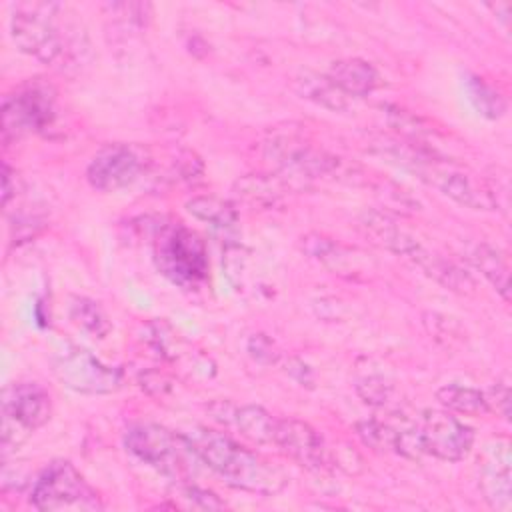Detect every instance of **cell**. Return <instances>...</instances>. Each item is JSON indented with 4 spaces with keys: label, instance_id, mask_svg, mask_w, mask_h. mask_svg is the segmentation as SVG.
Returning <instances> with one entry per match:
<instances>
[{
    "label": "cell",
    "instance_id": "ba28073f",
    "mask_svg": "<svg viewBox=\"0 0 512 512\" xmlns=\"http://www.w3.org/2000/svg\"><path fill=\"white\" fill-rule=\"evenodd\" d=\"M50 394L34 382H18L2 394V452L20 446L50 420Z\"/></svg>",
    "mask_w": 512,
    "mask_h": 512
},
{
    "label": "cell",
    "instance_id": "6da1fadb",
    "mask_svg": "<svg viewBox=\"0 0 512 512\" xmlns=\"http://www.w3.org/2000/svg\"><path fill=\"white\" fill-rule=\"evenodd\" d=\"M56 2H18L12 6L10 32L18 50L46 66L78 68L88 54L86 32Z\"/></svg>",
    "mask_w": 512,
    "mask_h": 512
},
{
    "label": "cell",
    "instance_id": "7c38bea8",
    "mask_svg": "<svg viewBox=\"0 0 512 512\" xmlns=\"http://www.w3.org/2000/svg\"><path fill=\"white\" fill-rule=\"evenodd\" d=\"M272 444L306 470L324 472L332 468V452L324 438L302 420L278 418Z\"/></svg>",
    "mask_w": 512,
    "mask_h": 512
},
{
    "label": "cell",
    "instance_id": "f546056e",
    "mask_svg": "<svg viewBox=\"0 0 512 512\" xmlns=\"http://www.w3.org/2000/svg\"><path fill=\"white\" fill-rule=\"evenodd\" d=\"M180 496L184 500H188L192 506L196 508H204V510H214V508H224V502L218 500V496L210 490L198 488L194 484H180Z\"/></svg>",
    "mask_w": 512,
    "mask_h": 512
},
{
    "label": "cell",
    "instance_id": "d4e9b609",
    "mask_svg": "<svg viewBox=\"0 0 512 512\" xmlns=\"http://www.w3.org/2000/svg\"><path fill=\"white\" fill-rule=\"evenodd\" d=\"M70 318L90 336L94 338H104L110 332V320L106 316V312L102 310V306L98 302H94L92 298L86 296H76L72 298L70 304Z\"/></svg>",
    "mask_w": 512,
    "mask_h": 512
},
{
    "label": "cell",
    "instance_id": "83f0119b",
    "mask_svg": "<svg viewBox=\"0 0 512 512\" xmlns=\"http://www.w3.org/2000/svg\"><path fill=\"white\" fill-rule=\"evenodd\" d=\"M386 110H388V112H386L388 122H390L398 132H402L404 136L416 140V138H420L424 132H430V128L424 126V122H422L418 116H414V114H410V112H406V110H400V108H396V106H386Z\"/></svg>",
    "mask_w": 512,
    "mask_h": 512
},
{
    "label": "cell",
    "instance_id": "d6a6232c",
    "mask_svg": "<svg viewBox=\"0 0 512 512\" xmlns=\"http://www.w3.org/2000/svg\"><path fill=\"white\" fill-rule=\"evenodd\" d=\"M14 180H16V176H12L10 166L4 162V166H2V204L4 206H8L12 194L16 192V186H12Z\"/></svg>",
    "mask_w": 512,
    "mask_h": 512
},
{
    "label": "cell",
    "instance_id": "4dcf8cb0",
    "mask_svg": "<svg viewBox=\"0 0 512 512\" xmlns=\"http://www.w3.org/2000/svg\"><path fill=\"white\" fill-rule=\"evenodd\" d=\"M486 402H488V410L498 412L502 418L508 420L510 416V388L506 382H496V386H492L488 392H484Z\"/></svg>",
    "mask_w": 512,
    "mask_h": 512
},
{
    "label": "cell",
    "instance_id": "30bf717a",
    "mask_svg": "<svg viewBox=\"0 0 512 512\" xmlns=\"http://www.w3.org/2000/svg\"><path fill=\"white\" fill-rule=\"evenodd\" d=\"M56 378L78 394H112L122 386V370L100 362L92 352L72 346L52 360Z\"/></svg>",
    "mask_w": 512,
    "mask_h": 512
},
{
    "label": "cell",
    "instance_id": "f1b7e54d",
    "mask_svg": "<svg viewBox=\"0 0 512 512\" xmlns=\"http://www.w3.org/2000/svg\"><path fill=\"white\" fill-rule=\"evenodd\" d=\"M224 270L232 286L240 288L246 270V250L236 244H228L224 250Z\"/></svg>",
    "mask_w": 512,
    "mask_h": 512
},
{
    "label": "cell",
    "instance_id": "8992f818",
    "mask_svg": "<svg viewBox=\"0 0 512 512\" xmlns=\"http://www.w3.org/2000/svg\"><path fill=\"white\" fill-rule=\"evenodd\" d=\"M266 158H270L286 176L298 178H334L352 182L354 166H348L342 158L328 154L326 150H318L298 136L282 134L274 136L266 142L264 148Z\"/></svg>",
    "mask_w": 512,
    "mask_h": 512
},
{
    "label": "cell",
    "instance_id": "52a82bcc",
    "mask_svg": "<svg viewBox=\"0 0 512 512\" xmlns=\"http://www.w3.org/2000/svg\"><path fill=\"white\" fill-rule=\"evenodd\" d=\"M56 118V92L50 84L32 80L2 100L4 144L32 132H42Z\"/></svg>",
    "mask_w": 512,
    "mask_h": 512
},
{
    "label": "cell",
    "instance_id": "2e32d148",
    "mask_svg": "<svg viewBox=\"0 0 512 512\" xmlns=\"http://www.w3.org/2000/svg\"><path fill=\"white\" fill-rule=\"evenodd\" d=\"M360 228L368 238H372L374 244L386 248L388 252L396 256H408L412 248L418 244L414 236H410L406 230H402L390 216L378 210H368L360 216Z\"/></svg>",
    "mask_w": 512,
    "mask_h": 512
},
{
    "label": "cell",
    "instance_id": "e0dca14e",
    "mask_svg": "<svg viewBox=\"0 0 512 512\" xmlns=\"http://www.w3.org/2000/svg\"><path fill=\"white\" fill-rule=\"evenodd\" d=\"M302 250L312 260L320 262L322 266L338 272V274H352L360 270V260L352 256V250L338 244L332 238L320 234H306L302 236Z\"/></svg>",
    "mask_w": 512,
    "mask_h": 512
},
{
    "label": "cell",
    "instance_id": "8fae6325",
    "mask_svg": "<svg viewBox=\"0 0 512 512\" xmlns=\"http://www.w3.org/2000/svg\"><path fill=\"white\" fill-rule=\"evenodd\" d=\"M148 160L138 148L108 144L94 154L86 168V180L100 192H116L134 184L146 170Z\"/></svg>",
    "mask_w": 512,
    "mask_h": 512
},
{
    "label": "cell",
    "instance_id": "5bb4252c",
    "mask_svg": "<svg viewBox=\"0 0 512 512\" xmlns=\"http://www.w3.org/2000/svg\"><path fill=\"white\" fill-rule=\"evenodd\" d=\"M408 260H412L418 268H422L430 278H434L438 284H442L444 288L458 292V294H470L476 288L474 278L464 272L460 266H456L454 262L438 256L436 252H430L428 248H424L420 242L412 248V252L406 256Z\"/></svg>",
    "mask_w": 512,
    "mask_h": 512
},
{
    "label": "cell",
    "instance_id": "7402d4cb",
    "mask_svg": "<svg viewBox=\"0 0 512 512\" xmlns=\"http://www.w3.org/2000/svg\"><path fill=\"white\" fill-rule=\"evenodd\" d=\"M436 400L458 414H466V416H480L490 412L488 410V402L484 392L470 388V386H460V384H446L442 388H438L436 392Z\"/></svg>",
    "mask_w": 512,
    "mask_h": 512
},
{
    "label": "cell",
    "instance_id": "9c48e42d",
    "mask_svg": "<svg viewBox=\"0 0 512 512\" xmlns=\"http://www.w3.org/2000/svg\"><path fill=\"white\" fill-rule=\"evenodd\" d=\"M422 456L444 462H458L468 456L474 444V430L444 410H424L414 420Z\"/></svg>",
    "mask_w": 512,
    "mask_h": 512
},
{
    "label": "cell",
    "instance_id": "4316f807",
    "mask_svg": "<svg viewBox=\"0 0 512 512\" xmlns=\"http://www.w3.org/2000/svg\"><path fill=\"white\" fill-rule=\"evenodd\" d=\"M358 396L370 406H384L392 394V384L378 372H366L356 380Z\"/></svg>",
    "mask_w": 512,
    "mask_h": 512
},
{
    "label": "cell",
    "instance_id": "d6986e66",
    "mask_svg": "<svg viewBox=\"0 0 512 512\" xmlns=\"http://www.w3.org/2000/svg\"><path fill=\"white\" fill-rule=\"evenodd\" d=\"M294 90L298 96L324 106L332 112L348 110V96L342 94L326 74L316 72H302L294 78Z\"/></svg>",
    "mask_w": 512,
    "mask_h": 512
},
{
    "label": "cell",
    "instance_id": "44dd1931",
    "mask_svg": "<svg viewBox=\"0 0 512 512\" xmlns=\"http://www.w3.org/2000/svg\"><path fill=\"white\" fill-rule=\"evenodd\" d=\"M230 422L240 430V434L244 438H248L256 444H272L278 418H274L262 406L248 404V406L232 408Z\"/></svg>",
    "mask_w": 512,
    "mask_h": 512
},
{
    "label": "cell",
    "instance_id": "277c9868",
    "mask_svg": "<svg viewBox=\"0 0 512 512\" xmlns=\"http://www.w3.org/2000/svg\"><path fill=\"white\" fill-rule=\"evenodd\" d=\"M154 262L158 270L182 288H196L208 276V254L202 238L176 224H160L154 234Z\"/></svg>",
    "mask_w": 512,
    "mask_h": 512
},
{
    "label": "cell",
    "instance_id": "7a4b0ae2",
    "mask_svg": "<svg viewBox=\"0 0 512 512\" xmlns=\"http://www.w3.org/2000/svg\"><path fill=\"white\" fill-rule=\"evenodd\" d=\"M186 438L200 456L202 464L216 472L228 486L260 496H272L278 494L288 482L282 468L270 464L222 432L196 428L190 430Z\"/></svg>",
    "mask_w": 512,
    "mask_h": 512
},
{
    "label": "cell",
    "instance_id": "ffe728a7",
    "mask_svg": "<svg viewBox=\"0 0 512 512\" xmlns=\"http://www.w3.org/2000/svg\"><path fill=\"white\" fill-rule=\"evenodd\" d=\"M470 260L480 274L494 286V290L508 302L510 300V270L504 254L490 244H476L470 252Z\"/></svg>",
    "mask_w": 512,
    "mask_h": 512
},
{
    "label": "cell",
    "instance_id": "cb8c5ba5",
    "mask_svg": "<svg viewBox=\"0 0 512 512\" xmlns=\"http://www.w3.org/2000/svg\"><path fill=\"white\" fill-rule=\"evenodd\" d=\"M466 94L470 104L476 108V112L488 120H498L506 112V100L504 96L492 88L484 78L468 74L466 76Z\"/></svg>",
    "mask_w": 512,
    "mask_h": 512
},
{
    "label": "cell",
    "instance_id": "9a60e30c",
    "mask_svg": "<svg viewBox=\"0 0 512 512\" xmlns=\"http://www.w3.org/2000/svg\"><path fill=\"white\" fill-rule=\"evenodd\" d=\"M330 82L346 96H368L376 90L380 76L376 68L362 58H344L332 62L328 74Z\"/></svg>",
    "mask_w": 512,
    "mask_h": 512
},
{
    "label": "cell",
    "instance_id": "ac0fdd59",
    "mask_svg": "<svg viewBox=\"0 0 512 512\" xmlns=\"http://www.w3.org/2000/svg\"><path fill=\"white\" fill-rule=\"evenodd\" d=\"M288 182L272 174H246L234 182L236 196L252 208H272L280 202Z\"/></svg>",
    "mask_w": 512,
    "mask_h": 512
},
{
    "label": "cell",
    "instance_id": "3957f363",
    "mask_svg": "<svg viewBox=\"0 0 512 512\" xmlns=\"http://www.w3.org/2000/svg\"><path fill=\"white\" fill-rule=\"evenodd\" d=\"M126 450L146 466L176 484L190 482L202 464L186 434H176L160 424H134L124 434Z\"/></svg>",
    "mask_w": 512,
    "mask_h": 512
},
{
    "label": "cell",
    "instance_id": "603a6c76",
    "mask_svg": "<svg viewBox=\"0 0 512 512\" xmlns=\"http://www.w3.org/2000/svg\"><path fill=\"white\" fill-rule=\"evenodd\" d=\"M186 208L194 218L222 230L232 228L238 220V212L234 204L218 196H194L192 200L186 202Z\"/></svg>",
    "mask_w": 512,
    "mask_h": 512
},
{
    "label": "cell",
    "instance_id": "1f68e13d",
    "mask_svg": "<svg viewBox=\"0 0 512 512\" xmlns=\"http://www.w3.org/2000/svg\"><path fill=\"white\" fill-rule=\"evenodd\" d=\"M248 352L262 364H272L278 358V352L274 348V342L266 338L264 334H256L248 342Z\"/></svg>",
    "mask_w": 512,
    "mask_h": 512
},
{
    "label": "cell",
    "instance_id": "484cf974",
    "mask_svg": "<svg viewBox=\"0 0 512 512\" xmlns=\"http://www.w3.org/2000/svg\"><path fill=\"white\" fill-rule=\"evenodd\" d=\"M356 432L362 442L378 452H394L396 446V424L382 422V420H362L356 424Z\"/></svg>",
    "mask_w": 512,
    "mask_h": 512
},
{
    "label": "cell",
    "instance_id": "5b68a950",
    "mask_svg": "<svg viewBox=\"0 0 512 512\" xmlns=\"http://www.w3.org/2000/svg\"><path fill=\"white\" fill-rule=\"evenodd\" d=\"M30 504L36 510H98V494L68 460L50 462L34 480Z\"/></svg>",
    "mask_w": 512,
    "mask_h": 512
},
{
    "label": "cell",
    "instance_id": "4fadbf2b",
    "mask_svg": "<svg viewBox=\"0 0 512 512\" xmlns=\"http://www.w3.org/2000/svg\"><path fill=\"white\" fill-rule=\"evenodd\" d=\"M510 442L496 438L486 446V454L480 466V490L484 500L500 512H508L512 506V474H510Z\"/></svg>",
    "mask_w": 512,
    "mask_h": 512
}]
</instances>
